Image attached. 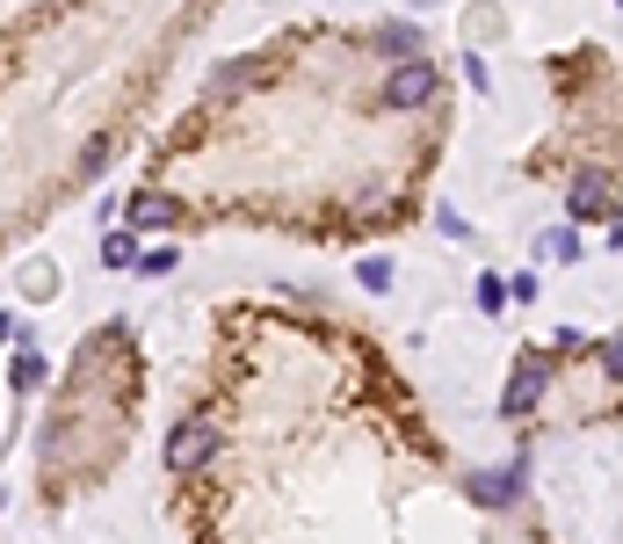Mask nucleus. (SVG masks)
Instances as JSON below:
<instances>
[{"label": "nucleus", "instance_id": "f257e3e1", "mask_svg": "<svg viewBox=\"0 0 623 544\" xmlns=\"http://www.w3.org/2000/svg\"><path fill=\"white\" fill-rule=\"evenodd\" d=\"M435 102H442V73L428 66V52L392 58V73H384V109H435Z\"/></svg>", "mask_w": 623, "mask_h": 544}, {"label": "nucleus", "instance_id": "f03ea898", "mask_svg": "<svg viewBox=\"0 0 623 544\" xmlns=\"http://www.w3.org/2000/svg\"><path fill=\"white\" fill-rule=\"evenodd\" d=\"M544 392H551V356H515V370H507V392H501V422H529L544 406Z\"/></svg>", "mask_w": 623, "mask_h": 544}, {"label": "nucleus", "instance_id": "7ed1b4c3", "mask_svg": "<svg viewBox=\"0 0 623 544\" xmlns=\"http://www.w3.org/2000/svg\"><path fill=\"white\" fill-rule=\"evenodd\" d=\"M566 211H572V218H602V226H609V218H623V211H616V182H609V167H580V175L566 182Z\"/></svg>", "mask_w": 623, "mask_h": 544}, {"label": "nucleus", "instance_id": "20e7f679", "mask_svg": "<svg viewBox=\"0 0 623 544\" xmlns=\"http://www.w3.org/2000/svg\"><path fill=\"white\" fill-rule=\"evenodd\" d=\"M522 493H529V450L507 457L501 472H471V501H479V509H515Z\"/></svg>", "mask_w": 623, "mask_h": 544}, {"label": "nucleus", "instance_id": "39448f33", "mask_svg": "<svg viewBox=\"0 0 623 544\" xmlns=\"http://www.w3.org/2000/svg\"><path fill=\"white\" fill-rule=\"evenodd\" d=\"M182 196H167V189H139L131 204H123V226L131 232H182Z\"/></svg>", "mask_w": 623, "mask_h": 544}, {"label": "nucleus", "instance_id": "423d86ee", "mask_svg": "<svg viewBox=\"0 0 623 544\" xmlns=\"http://www.w3.org/2000/svg\"><path fill=\"white\" fill-rule=\"evenodd\" d=\"M210 457H218V428L210 422H182L167 436V465L174 472H196V465H210Z\"/></svg>", "mask_w": 623, "mask_h": 544}, {"label": "nucleus", "instance_id": "0eeeda50", "mask_svg": "<svg viewBox=\"0 0 623 544\" xmlns=\"http://www.w3.org/2000/svg\"><path fill=\"white\" fill-rule=\"evenodd\" d=\"M102 262H109V269H131V262H139V240H131V226L102 240Z\"/></svg>", "mask_w": 623, "mask_h": 544}, {"label": "nucleus", "instance_id": "6e6552de", "mask_svg": "<svg viewBox=\"0 0 623 544\" xmlns=\"http://www.w3.org/2000/svg\"><path fill=\"white\" fill-rule=\"evenodd\" d=\"M356 283H363V291H392V262H384V254H370V262L356 269Z\"/></svg>", "mask_w": 623, "mask_h": 544}, {"label": "nucleus", "instance_id": "1a4fd4ad", "mask_svg": "<svg viewBox=\"0 0 623 544\" xmlns=\"http://www.w3.org/2000/svg\"><path fill=\"white\" fill-rule=\"evenodd\" d=\"M479 313H507V276H479Z\"/></svg>", "mask_w": 623, "mask_h": 544}, {"label": "nucleus", "instance_id": "9d476101", "mask_svg": "<svg viewBox=\"0 0 623 544\" xmlns=\"http://www.w3.org/2000/svg\"><path fill=\"white\" fill-rule=\"evenodd\" d=\"M109 153H117V145H109V139H95V145L80 153V175H102V167H109Z\"/></svg>", "mask_w": 623, "mask_h": 544}, {"label": "nucleus", "instance_id": "9b49d317", "mask_svg": "<svg viewBox=\"0 0 623 544\" xmlns=\"http://www.w3.org/2000/svg\"><path fill=\"white\" fill-rule=\"evenodd\" d=\"M15 385H22V392L44 385V356H15Z\"/></svg>", "mask_w": 623, "mask_h": 544}, {"label": "nucleus", "instance_id": "f8f14e48", "mask_svg": "<svg viewBox=\"0 0 623 544\" xmlns=\"http://www.w3.org/2000/svg\"><path fill=\"white\" fill-rule=\"evenodd\" d=\"M544 254H551V262H572V254H580V240H572V232H551V240H544Z\"/></svg>", "mask_w": 623, "mask_h": 544}, {"label": "nucleus", "instance_id": "ddd939ff", "mask_svg": "<svg viewBox=\"0 0 623 544\" xmlns=\"http://www.w3.org/2000/svg\"><path fill=\"white\" fill-rule=\"evenodd\" d=\"M139 269H145V276H167V269H174V247H153V254H139Z\"/></svg>", "mask_w": 623, "mask_h": 544}, {"label": "nucleus", "instance_id": "4468645a", "mask_svg": "<svg viewBox=\"0 0 623 544\" xmlns=\"http://www.w3.org/2000/svg\"><path fill=\"white\" fill-rule=\"evenodd\" d=\"M8 334H15V327H8V319H0V341H8Z\"/></svg>", "mask_w": 623, "mask_h": 544}]
</instances>
